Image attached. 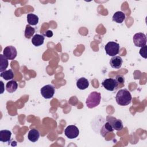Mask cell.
I'll list each match as a JSON object with an SVG mask.
<instances>
[{
  "label": "cell",
  "mask_w": 147,
  "mask_h": 147,
  "mask_svg": "<svg viewBox=\"0 0 147 147\" xmlns=\"http://www.w3.org/2000/svg\"><path fill=\"white\" fill-rule=\"evenodd\" d=\"M132 97L129 91L127 89L119 90L115 96V100L118 105L120 106H127L131 102Z\"/></svg>",
  "instance_id": "obj_1"
},
{
  "label": "cell",
  "mask_w": 147,
  "mask_h": 147,
  "mask_svg": "<svg viewBox=\"0 0 147 147\" xmlns=\"http://www.w3.org/2000/svg\"><path fill=\"white\" fill-rule=\"evenodd\" d=\"M101 96L100 94L96 91L91 92L86 99V105L90 108L92 109L99 105L100 102Z\"/></svg>",
  "instance_id": "obj_2"
},
{
  "label": "cell",
  "mask_w": 147,
  "mask_h": 147,
  "mask_svg": "<svg viewBox=\"0 0 147 147\" xmlns=\"http://www.w3.org/2000/svg\"><path fill=\"white\" fill-rule=\"evenodd\" d=\"M119 44L114 41L109 42L105 47L106 53L110 56H115L119 51Z\"/></svg>",
  "instance_id": "obj_3"
},
{
  "label": "cell",
  "mask_w": 147,
  "mask_h": 147,
  "mask_svg": "<svg viewBox=\"0 0 147 147\" xmlns=\"http://www.w3.org/2000/svg\"><path fill=\"white\" fill-rule=\"evenodd\" d=\"M133 42L136 47H142L146 45V36L144 33H136L133 38Z\"/></svg>",
  "instance_id": "obj_4"
},
{
  "label": "cell",
  "mask_w": 147,
  "mask_h": 147,
  "mask_svg": "<svg viewBox=\"0 0 147 147\" xmlns=\"http://www.w3.org/2000/svg\"><path fill=\"white\" fill-rule=\"evenodd\" d=\"M40 92L41 95L45 99H50L53 96L55 90L53 86L51 84H47L41 88Z\"/></svg>",
  "instance_id": "obj_5"
},
{
  "label": "cell",
  "mask_w": 147,
  "mask_h": 147,
  "mask_svg": "<svg viewBox=\"0 0 147 147\" xmlns=\"http://www.w3.org/2000/svg\"><path fill=\"white\" fill-rule=\"evenodd\" d=\"M64 134L69 139H74L79 136V130L75 125H69L65 128Z\"/></svg>",
  "instance_id": "obj_6"
},
{
  "label": "cell",
  "mask_w": 147,
  "mask_h": 147,
  "mask_svg": "<svg viewBox=\"0 0 147 147\" xmlns=\"http://www.w3.org/2000/svg\"><path fill=\"white\" fill-rule=\"evenodd\" d=\"M106 119L107 121L112 126L114 130L120 131L123 129V123L121 119H117L115 117L110 115H108L106 117Z\"/></svg>",
  "instance_id": "obj_7"
},
{
  "label": "cell",
  "mask_w": 147,
  "mask_h": 147,
  "mask_svg": "<svg viewBox=\"0 0 147 147\" xmlns=\"http://www.w3.org/2000/svg\"><path fill=\"white\" fill-rule=\"evenodd\" d=\"M102 85L107 90L112 91L117 88L118 84L115 79L107 78L102 82Z\"/></svg>",
  "instance_id": "obj_8"
},
{
  "label": "cell",
  "mask_w": 147,
  "mask_h": 147,
  "mask_svg": "<svg viewBox=\"0 0 147 147\" xmlns=\"http://www.w3.org/2000/svg\"><path fill=\"white\" fill-rule=\"evenodd\" d=\"M3 55L7 59L13 60L16 57L17 52L14 47L9 45L4 48Z\"/></svg>",
  "instance_id": "obj_9"
},
{
  "label": "cell",
  "mask_w": 147,
  "mask_h": 147,
  "mask_svg": "<svg viewBox=\"0 0 147 147\" xmlns=\"http://www.w3.org/2000/svg\"><path fill=\"white\" fill-rule=\"evenodd\" d=\"M110 64L112 68L119 69L122 64V59L119 56H113L110 60Z\"/></svg>",
  "instance_id": "obj_10"
},
{
  "label": "cell",
  "mask_w": 147,
  "mask_h": 147,
  "mask_svg": "<svg viewBox=\"0 0 147 147\" xmlns=\"http://www.w3.org/2000/svg\"><path fill=\"white\" fill-rule=\"evenodd\" d=\"M40 137V133L39 131L36 129H31L28 134V138L29 141H32V142H36Z\"/></svg>",
  "instance_id": "obj_11"
},
{
  "label": "cell",
  "mask_w": 147,
  "mask_h": 147,
  "mask_svg": "<svg viewBox=\"0 0 147 147\" xmlns=\"http://www.w3.org/2000/svg\"><path fill=\"white\" fill-rule=\"evenodd\" d=\"M44 36L39 34H36L34 35L32 38V42L36 47H38L42 45L44 43Z\"/></svg>",
  "instance_id": "obj_12"
},
{
  "label": "cell",
  "mask_w": 147,
  "mask_h": 147,
  "mask_svg": "<svg viewBox=\"0 0 147 147\" xmlns=\"http://www.w3.org/2000/svg\"><path fill=\"white\" fill-rule=\"evenodd\" d=\"M76 86L80 90H85L89 86L88 80L85 78H80L76 82Z\"/></svg>",
  "instance_id": "obj_13"
},
{
  "label": "cell",
  "mask_w": 147,
  "mask_h": 147,
  "mask_svg": "<svg viewBox=\"0 0 147 147\" xmlns=\"http://www.w3.org/2000/svg\"><path fill=\"white\" fill-rule=\"evenodd\" d=\"M11 136V132L8 130H2L0 131V141L6 142L10 141Z\"/></svg>",
  "instance_id": "obj_14"
},
{
  "label": "cell",
  "mask_w": 147,
  "mask_h": 147,
  "mask_svg": "<svg viewBox=\"0 0 147 147\" xmlns=\"http://www.w3.org/2000/svg\"><path fill=\"white\" fill-rule=\"evenodd\" d=\"M125 14L121 11L115 12L113 16V21L117 23L121 24L125 19Z\"/></svg>",
  "instance_id": "obj_15"
},
{
  "label": "cell",
  "mask_w": 147,
  "mask_h": 147,
  "mask_svg": "<svg viewBox=\"0 0 147 147\" xmlns=\"http://www.w3.org/2000/svg\"><path fill=\"white\" fill-rule=\"evenodd\" d=\"M18 84L16 80H10L6 83V89L7 92L10 93H13V92L16 91L17 89Z\"/></svg>",
  "instance_id": "obj_16"
},
{
  "label": "cell",
  "mask_w": 147,
  "mask_h": 147,
  "mask_svg": "<svg viewBox=\"0 0 147 147\" xmlns=\"http://www.w3.org/2000/svg\"><path fill=\"white\" fill-rule=\"evenodd\" d=\"M27 21L30 25H36L38 22V17L33 13H29L27 15Z\"/></svg>",
  "instance_id": "obj_17"
},
{
  "label": "cell",
  "mask_w": 147,
  "mask_h": 147,
  "mask_svg": "<svg viewBox=\"0 0 147 147\" xmlns=\"http://www.w3.org/2000/svg\"><path fill=\"white\" fill-rule=\"evenodd\" d=\"M8 60L7 59L3 56V55H0V72H2L7 68L8 67Z\"/></svg>",
  "instance_id": "obj_18"
},
{
  "label": "cell",
  "mask_w": 147,
  "mask_h": 147,
  "mask_svg": "<svg viewBox=\"0 0 147 147\" xmlns=\"http://www.w3.org/2000/svg\"><path fill=\"white\" fill-rule=\"evenodd\" d=\"M0 76L3 79H5L6 80H9L12 79L13 78L14 73L11 69H9L8 70H5V71L1 72Z\"/></svg>",
  "instance_id": "obj_19"
},
{
  "label": "cell",
  "mask_w": 147,
  "mask_h": 147,
  "mask_svg": "<svg viewBox=\"0 0 147 147\" xmlns=\"http://www.w3.org/2000/svg\"><path fill=\"white\" fill-rule=\"evenodd\" d=\"M113 131H114V129L113 128L112 126L109 123V122H107L105 123V125L102 127L100 131V134L103 136H105V134H107L108 132H112Z\"/></svg>",
  "instance_id": "obj_20"
},
{
  "label": "cell",
  "mask_w": 147,
  "mask_h": 147,
  "mask_svg": "<svg viewBox=\"0 0 147 147\" xmlns=\"http://www.w3.org/2000/svg\"><path fill=\"white\" fill-rule=\"evenodd\" d=\"M35 32V29L32 27L30 25H26L25 30V37L26 38H30L34 34Z\"/></svg>",
  "instance_id": "obj_21"
},
{
  "label": "cell",
  "mask_w": 147,
  "mask_h": 147,
  "mask_svg": "<svg viewBox=\"0 0 147 147\" xmlns=\"http://www.w3.org/2000/svg\"><path fill=\"white\" fill-rule=\"evenodd\" d=\"M146 45H144V47H141V49L140 50V54L142 57H143L145 59H146L147 56H146Z\"/></svg>",
  "instance_id": "obj_22"
},
{
  "label": "cell",
  "mask_w": 147,
  "mask_h": 147,
  "mask_svg": "<svg viewBox=\"0 0 147 147\" xmlns=\"http://www.w3.org/2000/svg\"><path fill=\"white\" fill-rule=\"evenodd\" d=\"M116 81L117 82L118 84H122L124 82H125V79H124V78L122 75H117L116 76V79H115Z\"/></svg>",
  "instance_id": "obj_23"
},
{
  "label": "cell",
  "mask_w": 147,
  "mask_h": 147,
  "mask_svg": "<svg viewBox=\"0 0 147 147\" xmlns=\"http://www.w3.org/2000/svg\"><path fill=\"white\" fill-rule=\"evenodd\" d=\"M45 35L47 37H51L53 36V32L51 30H47L46 32V33H45Z\"/></svg>",
  "instance_id": "obj_24"
},
{
  "label": "cell",
  "mask_w": 147,
  "mask_h": 147,
  "mask_svg": "<svg viewBox=\"0 0 147 147\" xmlns=\"http://www.w3.org/2000/svg\"><path fill=\"white\" fill-rule=\"evenodd\" d=\"M1 83V85H2V90H1V94H2L4 91V88H3V83L2 82V81H0Z\"/></svg>",
  "instance_id": "obj_25"
}]
</instances>
